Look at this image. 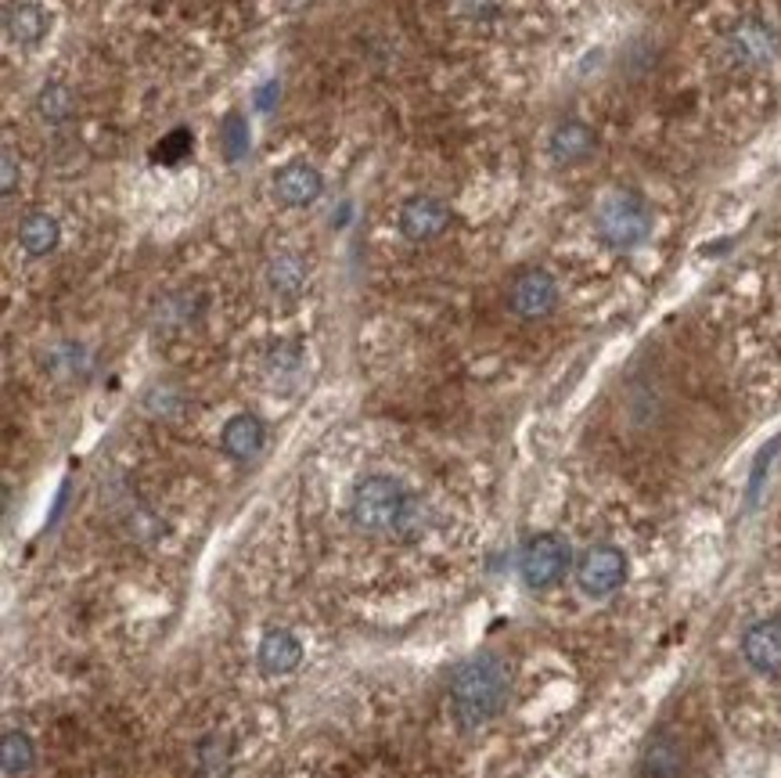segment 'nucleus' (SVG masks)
Here are the masks:
<instances>
[{"mask_svg":"<svg viewBox=\"0 0 781 778\" xmlns=\"http://www.w3.org/2000/svg\"><path fill=\"white\" fill-rule=\"evenodd\" d=\"M62 242V224L51 213H25L19 224V245L30 256L55 253Z\"/></svg>","mask_w":781,"mask_h":778,"instance_id":"obj_16","label":"nucleus"},{"mask_svg":"<svg viewBox=\"0 0 781 778\" xmlns=\"http://www.w3.org/2000/svg\"><path fill=\"white\" fill-rule=\"evenodd\" d=\"M0 764H4L8 778H22L36 764L33 738L25 735V732H19V729H8L4 738H0Z\"/></svg>","mask_w":781,"mask_h":778,"instance_id":"obj_18","label":"nucleus"},{"mask_svg":"<svg viewBox=\"0 0 781 778\" xmlns=\"http://www.w3.org/2000/svg\"><path fill=\"white\" fill-rule=\"evenodd\" d=\"M414 509L419 504L408 494V487L382 473L364 476L354 490V501H349V515L364 534H403Z\"/></svg>","mask_w":781,"mask_h":778,"instance_id":"obj_2","label":"nucleus"},{"mask_svg":"<svg viewBox=\"0 0 781 778\" xmlns=\"http://www.w3.org/2000/svg\"><path fill=\"white\" fill-rule=\"evenodd\" d=\"M507 303H512L515 314L526 318V321L548 318L551 310L558 307V281H555V275H551V270H544V267L523 270V275L512 281V289H507Z\"/></svg>","mask_w":781,"mask_h":778,"instance_id":"obj_7","label":"nucleus"},{"mask_svg":"<svg viewBox=\"0 0 781 778\" xmlns=\"http://www.w3.org/2000/svg\"><path fill=\"white\" fill-rule=\"evenodd\" d=\"M267 444V425L259 414H234V419L224 425V433H220V447H224L227 458L234 462H253L259 451Z\"/></svg>","mask_w":781,"mask_h":778,"instance_id":"obj_12","label":"nucleus"},{"mask_svg":"<svg viewBox=\"0 0 781 778\" xmlns=\"http://www.w3.org/2000/svg\"><path fill=\"white\" fill-rule=\"evenodd\" d=\"M681 764H684L681 743H677L673 735H659L652 738V746H648L641 757V778H677L681 775Z\"/></svg>","mask_w":781,"mask_h":778,"instance_id":"obj_17","label":"nucleus"},{"mask_svg":"<svg viewBox=\"0 0 781 778\" xmlns=\"http://www.w3.org/2000/svg\"><path fill=\"white\" fill-rule=\"evenodd\" d=\"M253 148V130L249 120L242 112H227L224 123H220V152H224L227 163H242Z\"/></svg>","mask_w":781,"mask_h":778,"instance_id":"obj_19","label":"nucleus"},{"mask_svg":"<svg viewBox=\"0 0 781 778\" xmlns=\"http://www.w3.org/2000/svg\"><path fill=\"white\" fill-rule=\"evenodd\" d=\"M278 95H281V84L278 80H270V84H264V87H259L256 90V109H270V105H275V101H278Z\"/></svg>","mask_w":781,"mask_h":778,"instance_id":"obj_24","label":"nucleus"},{"mask_svg":"<svg viewBox=\"0 0 781 778\" xmlns=\"http://www.w3.org/2000/svg\"><path fill=\"white\" fill-rule=\"evenodd\" d=\"M548 152L558 166H580L598 152V134L583 120H562L551 130Z\"/></svg>","mask_w":781,"mask_h":778,"instance_id":"obj_11","label":"nucleus"},{"mask_svg":"<svg viewBox=\"0 0 781 778\" xmlns=\"http://www.w3.org/2000/svg\"><path fill=\"white\" fill-rule=\"evenodd\" d=\"M512 667L498 653H479L450 678V713L461 729H483L507 703Z\"/></svg>","mask_w":781,"mask_h":778,"instance_id":"obj_1","label":"nucleus"},{"mask_svg":"<svg viewBox=\"0 0 781 778\" xmlns=\"http://www.w3.org/2000/svg\"><path fill=\"white\" fill-rule=\"evenodd\" d=\"M741 656L757 674H778L781 670V616L757 620L746 638H741Z\"/></svg>","mask_w":781,"mask_h":778,"instance_id":"obj_10","label":"nucleus"},{"mask_svg":"<svg viewBox=\"0 0 781 778\" xmlns=\"http://www.w3.org/2000/svg\"><path fill=\"white\" fill-rule=\"evenodd\" d=\"M0 188H4V194H11L19 188V177H22V166H19V155L11 152L8 145H4V152H0Z\"/></svg>","mask_w":781,"mask_h":778,"instance_id":"obj_22","label":"nucleus"},{"mask_svg":"<svg viewBox=\"0 0 781 778\" xmlns=\"http://www.w3.org/2000/svg\"><path fill=\"white\" fill-rule=\"evenodd\" d=\"M267 289L281 300H295L306 289V264L299 253H278L267 264Z\"/></svg>","mask_w":781,"mask_h":778,"instance_id":"obj_15","label":"nucleus"},{"mask_svg":"<svg viewBox=\"0 0 781 778\" xmlns=\"http://www.w3.org/2000/svg\"><path fill=\"white\" fill-rule=\"evenodd\" d=\"M627 580V555L616 544H591L577 563V588L588 599L602 602L609 594H616Z\"/></svg>","mask_w":781,"mask_h":778,"instance_id":"obj_6","label":"nucleus"},{"mask_svg":"<svg viewBox=\"0 0 781 778\" xmlns=\"http://www.w3.org/2000/svg\"><path fill=\"white\" fill-rule=\"evenodd\" d=\"M594 231L613 253H631L652 235V205L634 188L609 191L594 210Z\"/></svg>","mask_w":781,"mask_h":778,"instance_id":"obj_3","label":"nucleus"},{"mask_svg":"<svg viewBox=\"0 0 781 778\" xmlns=\"http://www.w3.org/2000/svg\"><path fill=\"white\" fill-rule=\"evenodd\" d=\"M400 235L408 242H433L447 231L450 224V210L444 199H436V194H414L400 205Z\"/></svg>","mask_w":781,"mask_h":778,"instance_id":"obj_8","label":"nucleus"},{"mask_svg":"<svg viewBox=\"0 0 781 778\" xmlns=\"http://www.w3.org/2000/svg\"><path fill=\"white\" fill-rule=\"evenodd\" d=\"M781 447V440H774V444H767L760 454H757V465H752V476H749V504H757L760 498V487H763V476L767 469H771V458H774V451Z\"/></svg>","mask_w":781,"mask_h":778,"instance_id":"obj_21","label":"nucleus"},{"mask_svg":"<svg viewBox=\"0 0 781 778\" xmlns=\"http://www.w3.org/2000/svg\"><path fill=\"white\" fill-rule=\"evenodd\" d=\"M33 109L44 123H65L76 109V98L65 84H44L41 95H36V101H33Z\"/></svg>","mask_w":781,"mask_h":778,"instance_id":"obj_20","label":"nucleus"},{"mask_svg":"<svg viewBox=\"0 0 781 778\" xmlns=\"http://www.w3.org/2000/svg\"><path fill=\"white\" fill-rule=\"evenodd\" d=\"M4 30L11 36V44L36 47L47 36V30H51V15L41 4H33V0H22V4H15V8L8 11Z\"/></svg>","mask_w":781,"mask_h":778,"instance_id":"obj_14","label":"nucleus"},{"mask_svg":"<svg viewBox=\"0 0 781 778\" xmlns=\"http://www.w3.org/2000/svg\"><path fill=\"white\" fill-rule=\"evenodd\" d=\"M569 563H572V548L569 541L558 534L529 537L523 544V552H518V574H523V580L533 591L555 588V584L569 574Z\"/></svg>","mask_w":781,"mask_h":778,"instance_id":"obj_5","label":"nucleus"},{"mask_svg":"<svg viewBox=\"0 0 781 778\" xmlns=\"http://www.w3.org/2000/svg\"><path fill=\"white\" fill-rule=\"evenodd\" d=\"M256 659L270 678H284V674H292L299 664H303V642H299L289 627H275L264 634Z\"/></svg>","mask_w":781,"mask_h":778,"instance_id":"obj_13","label":"nucleus"},{"mask_svg":"<svg viewBox=\"0 0 781 778\" xmlns=\"http://www.w3.org/2000/svg\"><path fill=\"white\" fill-rule=\"evenodd\" d=\"M724 51H727V62L735 65L741 73H763L771 69L778 62V51H781V36L778 30L767 19H738L732 30L724 36Z\"/></svg>","mask_w":781,"mask_h":778,"instance_id":"obj_4","label":"nucleus"},{"mask_svg":"<svg viewBox=\"0 0 781 778\" xmlns=\"http://www.w3.org/2000/svg\"><path fill=\"white\" fill-rule=\"evenodd\" d=\"M324 191V177L317 166L310 163H289L281 166L275 174V199L281 205H292V210H306V205H314Z\"/></svg>","mask_w":781,"mask_h":778,"instance_id":"obj_9","label":"nucleus"},{"mask_svg":"<svg viewBox=\"0 0 781 778\" xmlns=\"http://www.w3.org/2000/svg\"><path fill=\"white\" fill-rule=\"evenodd\" d=\"M185 152H191V134H188V130H177V134H169V137L163 141L159 159H163V163H177Z\"/></svg>","mask_w":781,"mask_h":778,"instance_id":"obj_23","label":"nucleus"}]
</instances>
